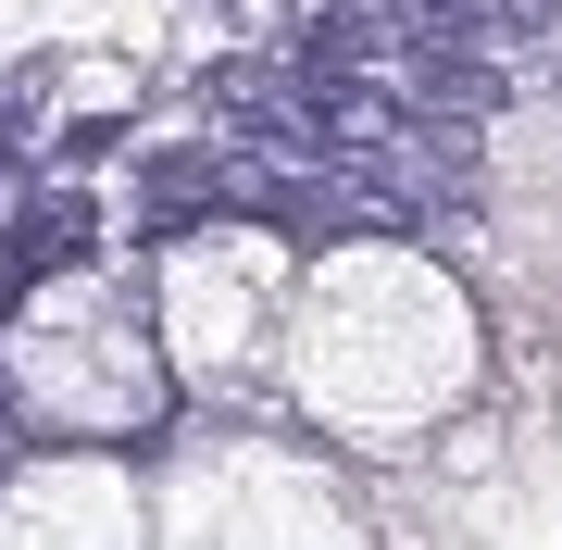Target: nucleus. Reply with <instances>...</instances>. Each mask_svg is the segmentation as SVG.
Wrapping results in <instances>:
<instances>
[{"label": "nucleus", "instance_id": "1", "mask_svg": "<svg viewBox=\"0 0 562 550\" xmlns=\"http://www.w3.org/2000/svg\"><path fill=\"white\" fill-rule=\"evenodd\" d=\"M88 238H101V188L38 176V188H25V213H13V238H0V288H38V276H63Z\"/></svg>", "mask_w": 562, "mask_h": 550}]
</instances>
